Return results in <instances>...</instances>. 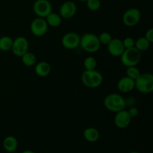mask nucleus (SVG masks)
Returning <instances> with one entry per match:
<instances>
[{
    "label": "nucleus",
    "mask_w": 153,
    "mask_h": 153,
    "mask_svg": "<svg viewBox=\"0 0 153 153\" xmlns=\"http://www.w3.org/2000/svg\"><path fill=\"white\" fill-rule=\"evenodd\" d=\"M129 153H140V152H137V151H132V152H129Z\"/></svg>",
    "instance_id": "obj_30"
},
{
    "label": "nucleus",
    "mask_w": 153,
    "mask_h": 153,
    "mask_svg": "<svg viewBox=\"0 0 153 153\" xmlns=\"http://www.w3.org/2000/svg\"><path fill=\"white\" fill-rule=\"evenodd\" d=\"M97 62L95 58L92 56H88L84 60V67L85 70H94L97 68Z\"/></svg>",
    "instance_id": "obj_22"
},
{
    "label": "nucleus",
    "mask_w": 153,
    "mask_h": 153,
    "mask_svg": "<svg viewBox=\"0 0 153 153\" xmlns=\"http://www.w3.org/2000/svg\"><path fill=\"white\" fill-rule=\"evenodd\" d=\"M127 111H128V114H129V116L131 117V118L136 117L138 115L139 113L138 109H137V108L135 107V106H131V107H130L129 109H128Z\"/></svg>",
    "instance_id": "obj_27"
},
{
    "label": "nucleus",
    "mask_w": 153,
    "mask_h": 153,
    "mask_svg": "<svg viewBox=\"0 0 153 153\" xmlns=\"http://www.w3.org/2000/svg\"><path fill=\"white\" fill-rule=\"evenodd\" d=\"M123 44L125 49H129V48L134 47V43L135 40L134 38L131 37H126V38L123 39Z\"/></svg>",
    "instance_id": "obj_26"
},
{
    "label": "nucleus",
    "mask_w": 153,
    "mask_h": 153,
    "mask_svg": "<svg viewBox=\"0 0 153 153\" xmlns=\"http://www.w3.org/2000/svg\"><path fill=\"white\" fill-rule=\"evenodd\" d=\"M33 11L37 17L46 18L52 11V6L49 0H35Z\"/></svg>",
    "instance_id": "obj_7"
},
{
    "label": "nucleus",
    "mask_w": 153,
    "mask_h": 153,
    "mask_svg": "<svg viewBox=\"0 0 153 153\" xmlns=\"http://www.w3.org/2000/svg\"><path fill=\"white\" fill-rule=\"evenodd\" d=\"M81 79L85 86L88 88H97L102 85L103 77L97 70H85L82 73Z\"/></svg>",
    "instance_id": "obj_3"
},
{
    "label": "nucleus",
    "mask_w": 153,
    "mask_h": 153,
    "mask_svg": "<svg viewBox=\"0 0 153 153\" xmlns=\"http://www.w3.org/2000/svg\"><path fill=\"white\" fill-rule=\"evenodd\" d=\"M48 25L45 18L36 17L31 21L30 30L36 37H42L45 35L48 31Z\"/></svg>",
    "instance_id": "obj_8"
},
{
    "label": "nucleus",
    "mask_w": 153,
    "mask_h": 153,
    "mask_svg": "<svg viewBox=\"0 0 153 153\" xmlns=\"http://www.w3.org/2000/svg\"><path fill=\"white\" fill-rule=\"evenodd\" d=\"M140 75V71L137 66H131V67H127L126 70V76L129 77L130 79L135 81L139 76Z\"/></svg>",
    "instance_id": "obj_23"
},
{
    "label": "nucleus",
    "mask_w": 153,
    "mask_h": 153,
    "mask_svg": "<svg viewBox=\"0 0 153 153\" xmlns=\"http://www.w3.org/2000/svg\"><path fill=\"white\" fill-rule=\"evenodd\" d=\"M45 19H46L48 25L51 27H53V28H56V27L60 26L61 22H62V18H61V16L57 13H55V12L52 11L45 18Z\"/></svg>",
    "instance_id": "obj_18"
},
{
    "label": "nucleus",
    "mask_w": 153,
    "mask_h": 153,
    "mask_svg": "<svg viewBox=\"0 0 153 153\" xmlns=\"http://www.w3.org/2000/svg\"><path fill=\"white\" fill-rule=\"evenodd\" d=\"M87 7L92 11H97L101 7V0H88Z\"/></svg>",
    "instance_id": "obj_24"
},
{
    "label": "nucleus",
    "mask_w": 153,
    "mask_h": 153,
    "mask_svg": "<svg viewBox=\"0 0 153 153\" xmlns=\"http://www.w3.org/2000/svg\"><path fill=\"white\" fill-rule=\"evenodd\" d=\"M79 1H85V2H86V1H88V0H79Z\"/></svg>",
    "instance_id": "obj_31"
},
{
    "label": "nucleus",
    "mask_w": 153,
    "mask_h": 153,
    "mask_svg": "<svg viewBox=\"0 0 153 153\" xmlns=\"http://www.w3.org/2000/svg\"><path fill=\"white\" fill-rule=\"evenodd\" d=\"M81 37L75 32L66 33L61 38V44L67 49H77L80 44Z\"/></svg>",
    "instance_id": "obj_10"
},
{
    "label": "nucleus",
    "mask_w": 153,
    "mask_h": 153,
    "mask_svg": "<svg viewBox=\"0 0 153 153\" xmlns=\"http://www.w3.org/2000/svg\"><path fill=\"white\" fill-rule=\"evenodd\" d=\"M103 104L107 110L117 113L125 109L126 106V100L120 94L113 93L105 97Z\"/></svg>",
    "instance_id": "obj_1"
},
{
    "label": "nucleus",
    "mask_w": 153,
    "mask_h": 153,
    "mask_svg": "<svg viewBox=\"0 0 153 153\" xmlns=\"http://www.w3.org/2000/svg\"><path fill=\"white\" fill-rule=\"evenodd\" d=\"M29 43L25 37L19 36L13 40V45L10 50L13 54L17 57H22L28 51Z\"/></svg>",
    "instance_id": "obj_9"
},
{
    "label": "nucleus",
    "mask_w": 153,
    "mask_h": 153,
    "mask_svg": "<svg viewBox=\"0 0 153 153\" xmlns=\"http://www.w3.org/2000/svg\"><path fill=\"white\" fill-rule=\"evenodd\" d=\"M141 19V13L140 10L136 7L128 8L124 12L123 15V22L128 27L135 26L139 23Z\"/></svg>",
    "instance_id": "obj_6"
},
{
    "label": "nucleus",
    "mask_w": 153,
    "mask_h": 153,
    "mask_svg": "<svg viewBox=\"0 0 153 153\" xmlns=\"http://www.w3.org/2000/svg\"><path fill=\"white\" fill-rule=\"evenodd\" d=\"M117 86L120 92L129 93L134 89L135 83L134 80L130 79L128 76H124L118 81Z\"/></svg>",
    "instance_id": "obj_14"
},
{
    "label": "nucleus",
    "mask_w": 153,
    "mask_h": 153,
    "mask_svg": "<svg viewBox=\"0 0 153 153\" xmlns=\"http://www.w3.org/2000/svg\"><path fill=\"white\" fill-rule=\"evenodd\" d=\"M50 64L46 61H40L35 64L34 71L35 73L40 77H46L51 72Z\"/></svg>",
    "instance_id": "obj_17"
},
{
    "label": "nucleus",
    "mask_w": 153,
    "mask_h": 153,
    "mask_svg": "<svg viewBox=\"0 0 153 153\" xmlns=\"http://www.w3.org/2000/svg\"><path fill=\"white\" fill-rule=\"evenodd\" d=\"M150 44L151 43L146 38V37H140L135 40L134 47H135L137 50H139L141 52L147 50V49L150 47Z\"/></svg>",
    "instance_id": "obj_19"
},
{
    "label": "nucleus",
    "mask_w": 153,
    "mask_h": 153,
    "mask_svg": "<svg viewBox=\"0 0 153 153\" xmlns=\"http://www.w3.org/2000/svg\"><path fill=\"white\" fill-rule=\"evenodd\" d=\"M79 46L85 52L88 53H95L98 52L101 46L98 36L93 33H86L80 38Z\"/></svg>",
    "instance_id": "obj_2"
},
{
    "label": "nucleus",
    "mask_w": 153,
    "mask_h": 153,
    "mask_svg": "<svg viewBox=\"0 0 153 153\" xmlns=\"http://www.w3.org/2000/svg\"><path fill=\"white\" fill-rule=\"evenodd\" d=\"M114 124L117 128H126L130 125L131 117L128 114V111L125 109L117 112L114 117Z\"/></svg>",
    "instance_id": "obj_12"
},
{
    "label": "nucleus",
    "mask_w": 153,
    "mask_h": 153,
    "mask_svg": "<svg viewBox=\"0 0 153 153\" xmlns=\"http://www.w3.org/2000/svg\"><path fill=\"white\" fill-rule=\"evenodd\" d=\"M77 12V6L73 1H66L61 5L59 9V15L64 19H70L76 15Z\"/></svg>",
    "instance_id": "obj_11"
},
{
    "label": "nucleus",
    "mask_w": 153,
    "mask_h": 153,
    "mask_svg": "<svg viewBox=\"0 0 153 153\" xmlns=\"http://www.w3.org/2000/svg\"><path fill=\"white\" fill-rule=\"evenodd\" d=\"M141 60V52L135 47L125 49L120 55V61L125 67L137 66Z\"/></svg>",
    "instance_id": "obj_4"
},
{
    "label": "nucleus",
    "mask_w": 153,
    "mask_h": 153,
    "mask_svg": "<svg viewBox=\"0 0 153 153\" xmlns=\"http://www.w3.org/2000/svg\"><path fill=\"white\" fill-rule=\"evenodd\" d=\"M22 153H35L34 151L29 150V149H26V150H24Z\"/></svg>",
    "instance_id": "obj_29"
},
{
    "label": "nucleus",
    "mask_w": 153,
    "mask_h": 153,
    "mask_svg": "<svg viewBox=\"0 0 153 153\" xmlns=\"http://www.w3.org/2000/svg\"><path fill=\"white\" fill-rule=\"evenodd\" d=\"M107 46L109 54L114 57H120L125 50V47L120 39L112 38Z\"/></svg>",
    "instance_id": "obj_13"
},
{
    "label": "nucleus",
    "mask_w": 153,
    "mask_h": 153,
    "mask_svg": "<svg viewBox=\"0 0 153 153\" xmlns=\"http://www.w3.org/2000/svg\"><path fill=\"white\" fill-rule=\"evenodd\" d=\"M20 58L22 59V62L26 67H33V66L35 65L36 62H37V58H36L35 55H34L32 52H28V51L25 52Z\"/></svg>",
    "instance_id": "obj_20"
},
{
    "label": "nucleus",
    "mask_w": 153,
    "mask_h": 153,
    "mask_svg": "<svg viewBox=\"0 0 153 153\" xmlns=\"http://www.w3.org/2000/svg\"><path fill=\"white\" fill-rule=\"evenodd\" d=\"M83 136L85 140L90 143H95L98 141L100 137V131L94 127H88L84 130Z\"/></svg>",
    "instance_id": "obj_16"
},
{
    "label": "nucleus",
    "mask_w": 153,
    "mask_h": 153,
    "mask_svg": "<svg viewBox=\"0 0 153 153\" xmlns=\"http://www.w3.org/2000/svg\"><path fill=\"white\" fill-rule=\"evenodd\" d=\"M145 37L149 40L150 43H152L153 42V28H149L147 31L145 33Z\"/></svg>",
    "instance_id": "obj_28"
},
{
    "label": "nucleus",
    "mask_w": 153,
    "mask_h": 153,
    "mask_svg": "<svg viewBox=\"0 0 153 153\" xmlns=\"http://www.w3.org/2000/svg\"><path fill=\"white\" fill-rule=\"evenodd\" d=\"M99 40H100V43L103 45H108L110 41L111 40V39L113 37H111V34L108 32H102L100 34V36H98Z\"/></svg>",
    "instance_id": "obj_25"
},
{
    "label": "nucleus",
    "mask_w": 153,
    "mask_h": 153,
    "mask_svg": "<svg viewBox=\"0 0 153 153\" xmlns=\"http://www.w3.org/2000/svg\"><path fill=\"white\" fill-rule=\"evenodd\" d=\"M135 87L141 94H150L153 91V76L151 73H140L139 77L134 81Z\"/></svg>",
    "instance_id": "obj_5"
},
{
    "label": "nucleus",
    "mask_w": 153,
    "mask_h": 153,
    "mask_svg": "<svg viewBox=\"0 0 153 153\" xmlns=\"http://www.w3.org/2000/svg\"><path fill=\"white\" fill-rule=\"evenodd\" d=\"M3 148L7 152L13 153L16 150L18 147V140L12 135L7 136L3 140Z\"/></svg>",
    "instance_id": "obj_15"
},
{
    "label": "nucleus",
    "mask_w": 153,
    "mask_h": 153,
    "mask_svg": "<svg viewBox=\"0 0 153 153\" xmlns=\"http://www.w3.org/2000/svg\"><path fill=\"white\" fill-rule=\"evenodd\" d=\"M13 39L9 36H3L0 37V51L7 52L11 49L13 45Z\"/></svg>",
    "instance_id": "obj_21"
}]
</instances>
